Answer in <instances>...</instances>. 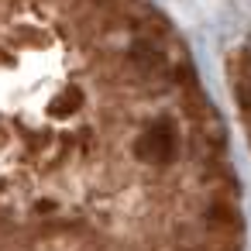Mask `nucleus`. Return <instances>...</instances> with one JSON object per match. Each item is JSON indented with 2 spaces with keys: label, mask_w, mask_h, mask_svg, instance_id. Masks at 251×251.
Masks as SVG:
<instances>
[{
  "label": "nucleus",
  "mask_w": 251,
  "mask_h": 251,
  "mask_svg": "<svg viewBox=\"0 0 251 251\" xmlns=\"http://www.w3.org/2000/svg\"><path fill=\"white\" fill-rule=\"evenodd\" d=\"M134 155L141 162H151V165H165L172 155H176V134L169 124H155L148 127L138 141H134Z\"/></svg>",
  "instance_id": "nucleus-1"
},
{
  "label": "nucleus",
  "mask_w": 251,
  "mask_h": 251,
  "mask_svg": "<svg viewBox=\"0 0 251 251\" xmlns=\"http://www.w3.org/2000/svg\"><path fill=\"white\" fill-rule=\"evenodd\" d=\"M79 103H83V90H79V86H69V90L59 97V103L52 107V114H55V117H69V114H76Z\"/></svg>",
  "instance_id": "nucleus-2"
}]
</instances>
